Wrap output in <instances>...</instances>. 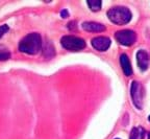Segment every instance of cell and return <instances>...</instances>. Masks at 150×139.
Segmentation results:
<instances>
[{"label":"cell","instance_id":"obj_1","mask_svg":"<svg viewBox=\"0 0 150 139\" xmlns=\"http://www.w3.org/2000/svg\"><path fill=\"white\" fill-rule=\"evenodd\" d=\"M42 37L38 33L28 34L19 42V50L23 53L30 54V56H35V54L39 53L40 50H42Z\"/></svg>","mask_w":150,"mask_h":139},{"label":"cell","instance_id":"obj_2","mask_svg":"<svg viewBox=\"0 0 150 139\" xmlns=\"http://www.w3.org/2000/svg\"><path fill=\"white\" fill-rule=\"evenodd\" d=\"M106 14L110 22L117 25H125L129 23L132 18L130 10L126 6H114L110 9Z\"/></svg>","mask_w":150,"mask_h":139},{"label":"cell","instance_id":"obj_3","mask_svg":"<svg viewBox=\"0 0 150 139\" xmlns=\"http://www.w3.org/2000/svg\"><path fill=\"white\" fill-rule=\"evenodd\" d=\"M61 44L65 49L70 51H79L86 47V41L76 36L67 35L62 37Z\"/></svg>","mask_w":150,"mask_h":139},{"label":"cell","instance_id":"obj_4","mask_svg":"<svg viewBox=\"0 0 150 139\" xmlns=\"http://www.w3.org/2000/svg\"><path fill=\"white\" fill-rule=\"evenodd\" d=\"M130 96L132 99L134 105L139 109L142 110L144 104V90L142 84L138 81H134L130 86Z\"/></svg>","mask_w":150,"mask_h":139},{"label":"cell","instance_id":"obj_5","mask_svg":"<svg viewBox=\"0 0 150 139\" xmlns=\"http://www.w3.org/2000/svg\"><path fill=\"white\" fill-rule=\"evenodd\" d=\"M115 39L123 46H131L137 41V34L131 29H123L115 33Z\"/></svg>","mask_w":150,"mask_h":139},{"label":"cell","instance_id":"obj_6","mask_svg":"<svg viewBox=\"0 0 150 139\" xmlns=\"http://www.w3.org/2000/svg\"><path fill=\"white\" fill-rule=\"evenodd\" d=\"M110 39L108 37H104V36H98V37H95V38L92 39L91 44L94 48L98 51H106V50L110 48Z\"/></svg>","mask_w":150,"mask_h":139},{"label":"cell","instance_id":"obj_7","mask_svg":"<svg viewBox=\"0 0 150 139\" xmlns=\"http://www.w3.org/2000/svg\"><path fill=\"white\" fill-rule=\"evenodd\" d=\"M137 62H138L139 68L142 71L147 70V68L149 67L150 63V57L147 53V51H145L144 49H141L137 52Z\"/></svg>","mask_w":150,"mask_h":139},{"label":"cell","instance_id":"obj_8","mask_svg":"<svg viewBox=\"0 0 150 139\" xmlns=\"http://www.w3.org/2000/svg\"><path fill=\"white\" fill-rule=\"evenodd\" d=\"M81 26L84 31L89 33H102L106 29L105 25L94 21H86L82 23Z\"/></svg>","mask_w":150,"mask_h":139},{"label":"cell","instance_id":"obj_9","mask_svg":"<svg viewBox=\"0 0 150 139\" xmlns=\"http://www.w3.org/2000/svg\"><path fill=\"white\" fill-rule=\"evenodd\" d=\"M120 64H121L122 70H123L125 76H130L131 73H132V67H131L130 61H129V58L127 57V54L122 53L120 56Z\"/></svg>","mask_w":150,"mask_h":139},{"label":"cell","instance_id":"obj_10","mask_svg":"<svg viewBox=\"0 0 150 139\" xmlns=\"http://www.w3.org/2000/svg\"><path fill=\"white\" fill-rule=\"evenodd\" d=\"M43 56H44L46 59H51L55 56V49H54V46L50 41H46V42L43 44Z\"/></svg>","mask_w":150,"mask_h":139},{"label":"cell","instance_id":"obj_11","mask_svg":"<svg viewBox=\"0 0 150 139\" xmlns=\"http://www.w3.org/2000/svg\"><path fill=\"white\" fill-rule=\"evenodd\" d=\"M145 136V131L143 128H134L130 131L129 139H144Z\"/></svg>","mask_w":150,"mask_h":139},{"label":"cell","instance_id":"obj_12","mask_svg":"<svg viewBox=\"0 0 150 139\" xmlns=\"http://www.w3.org/2000/svg\"><path fill=\"white\" fill-rule=\"evenodd\" d=\"M87 4L89 5L90 10L92 12H98V11L101 10V2L100 0H88L87 1Z\"/></svg>","mask_w":150,"mask_h":139},{"label":"cell","instance_id":"obj_13","mask_svg":"<svg viewBox=\"0 0 150 139\" xmlns=\"http://www.w3.org/2000/svg\"><path fill=\"white\" fill-rule=\"evenodd\" d=\"M9 31V27L7 24H2V25H0V39L2 38L3 36Z\"/></svg>","mask_w":150,"mask_h":139},{"label":"cell","instance_id":"obj_14","mask_svg":"<svg viewBox=\"0 0 150 139\" xmlns=\"http://www.w3.org/2000/svg\"><path fill=\"white\" fill-rule=\"evenodd\" d=\"M11 58V53L8 51H0V61H6Z\"/></svg>","mask_w":150,"mask_h":139},{"label":"cell","instance_id":"obj_15","mask_svg":"<svg viewBox=\"0 0 150 139\" xmlns=\"http://www.w3.org/2000/svg\"><path fill=\"white\" fill-rule=\"evenodd\" d=\"M68 29L70 31H73V29H76V22L75 21H71L68 23Z\"/></svg>","mask_w":150,"mask_h":139},{"label":"cell","instance_id":"obj_16","mask_svg":"<svg viewBox=\"0 0 150 139\" xmlns=\"http://www.w3.org/2000/svg\"><path fill=\"white\" fill-rule=\"evenodd\" d=\"M61 16L63 17V18H67V17H69V13L67 10H63L61 12Z\"/></svg>","mask_w":150,"mask_h":139},{"label":"cell","instance_id":"obj_17","mask_svg":"<svg viewBox=\"0 0 150 139\" xmlns=\"http://www.w3.org/2000/svg\"><path fill=\"white\" fill-rule=\"evenodd\" d=\"M115 139H120V138H115Z\"/></svg>","mask_w":150,"mask_h":139}]
</instances>
